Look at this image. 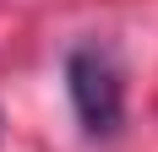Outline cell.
<instances>
[{
	"instance_id": "obj_1",
	"label": "cell",
	"mask_w": 158,
	"mask_h": 152,
	"mask_svg": "<svg viewBox=\"0 0 158 152\" xmlns=\"http://www.w3.org/2000/svg\"><path fill=\"white\" fill-rule=\"evenodd\" d=\"M65 92H71V109L87 136H114L120 120H126V76L114 49L104 44H77L65 54Z\"/></svg>"
}]
</instances>
